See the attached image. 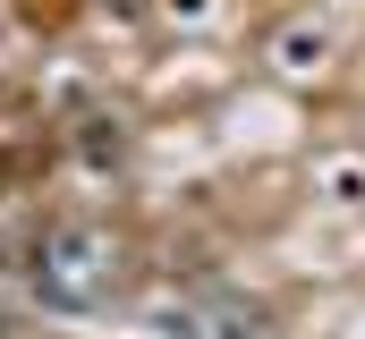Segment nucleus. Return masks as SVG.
I'll return each instance as SVG.
<instances>
[{"label": "nucleus", "mask_w": 365, "mask_h": 339, "mask_svg": "<svg viewBox=\"0 0 365 339\" xmlns=\"http://www.w3.org/2000/svg\"><path fill=\"white\" fill-rule=\"evenodd\" d=\"M162 17H179V26H204V17H212V0H162Z\"/></svg>", "instance_id": "1"}]
</instances>
